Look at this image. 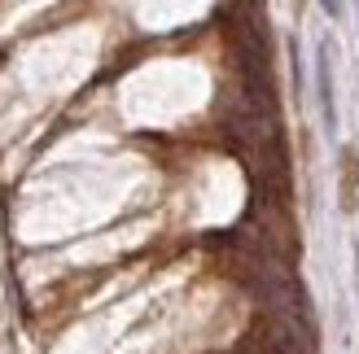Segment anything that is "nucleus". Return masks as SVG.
<instances>
[{
    "label": "nucleus",
    "mask_w": 359,
    "mask_h": 354,
    "mask_svg": "<svg viewBox=\"0 0 359 354\" xmlns=\"http://www.w3.org/2000/svg\"><path fill=\"white\" fill-rule=\"evenodd\" d=\"M316 97H320V118H325V132H337V101H333L329 40H320V44H316Z\"/></svg>",
    "instance_id": "1"
},
{
    "label": "nucleus",
    "mask_w": 359,
    "mask_h": 354,
    "mask_svg": "<svg viewBox=\"0 0 359 354\" xmlns=\"http://www.w3.org/2000/svg\"><path fill=\"white\" fill-rule=\"evenodd\" d=\"M320 9H325L329 17H337V13H342V0H320Z\"/></svg>",
    "instance_id": "2"
},
{
    "label": "nucleus",
    "mask_w": 359,
    "mask_h": 354,
    "mask_svg": "<svg viewBox=\"0 0 359 354\" xmlns=\"http://www.w3.org/2000/svg\"><path fill=\"white\" fill-rule=\"evenodd\" d=\"M355 285H359V245H355Z\"/></svg>",
    "instance_id": "3"
},
{
    "label": "nucleus",
    "mask_w": 359,
    "mask_h": 354,
    "mask_svg": "<svg viewBox=\"0 0 359 354\" xmlns=\"http://www.w3.org/2000/svg\"><path fill=\"white\" fill-rule=\"evenodd\" d=\"M355 9H359V0H355Z\"/></svg>",
    "instance_id": "4"
}]
</instances>
